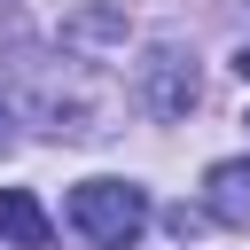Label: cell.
Instances as JSON below:
<instances>
[{
    "label": "cell",
    "instance_id": "3957f363",
    "mask_svg": "<svg viewBox=\"0 0 250 250\" xmlns=\"http://www.w3.org/2000/svg\"><path fill=\"white\" fill-rule=\"evenodd\" d=\"M0 242L8 250H55V219L31 188H0Z\"/></svg>",
    "mask_w": 250,
    "mask_h": 250
},
{
    "label": "cell",
    "instance_id": "277c9868",
    "mask_svg": "<svg viewBox=\"0 0 250 250\" xmlns=\"http://www.w3.org/2000/svg\"><path fill=\"white\" fill-rule=\"evenodd\" d=\"M203 211L219 227H250V164H211L203 172Z\"/></svg>",
    "mask_w": 250,
    "mask_h": 250
},
{
    "label": "cell",
    "instance_id": "7a4b0ae2",
    "mask_svg": "<svg viewBox=\"0 0 250 250\" xmlns=\"http://www.w3.org/2000/svg\"><path fill=\"white\" fill-rule=\"evenodd\" d=\"M133 94H141V109H148V117H188V109L203 102L195 55H180V47H148V55H141V70H133Z\"/></svg>",
    "mask_w": 250,
    "mask_h": 250
},
{
    "label": "cell",
    "instance_id": "5b68a950",
    "mask_svg": "<svg viewBox=\"0 0 250 250\" xmlns=\"http://www.w3.org/2000/svg\"><path fill=\"white\" fill-rule=\"evenodd\" d=\"M0 148H8V109H0Z\"/></svg>",
    "mask_w": 250,
    "mask_h": 250
},
{
    "label": "cell",
    "instance_id": "6da1fadb",
    "mask_svg": "<svg viewBox=\"0 0 250 250\" xmlns=\"http://www.w3.org/2000/svg\"><path fill=\"white\" fill-rule=\"evenodd\" d=\"M70 227L94 250H133L148 234V188L141 180H78L70 188Z\"/></svg>",
    "mask_w": 250,
    "mask_h": 250
}]
</instances>
